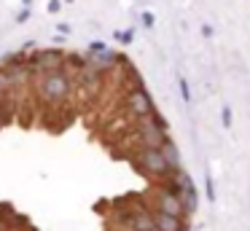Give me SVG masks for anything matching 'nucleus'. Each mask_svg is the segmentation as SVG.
I'll return each mask as SVG.
<instances>
[{
  "label": "nucleus",
  "instance_id": "nucleus-1",
  "mask_svg": "<svg viewBox=\"0 0 250 231\" xmlns=\"http://www.w3.org/2000/svg\"><path fill=\"white\" fill-rule=\"evenodd\" d=\"M41 100L49 102V105H60L70 97V78H67V70H51V73H43L41 78Z\"/></svg>",
  "mask_w": 250,
  "mask_h": 231
},
{
  "label": "nucleus",
  "instance_id": "nucleus-2",
  "mask_svg": "<svg viewBox=\"0 0 250 231\" xmlns=\"http://www.w3.org/2000/svg\"><path fill=\"white\" fill-rule=\"evenodd\" d=\"M137 167H140L146 175L162 177V180H167V177L175 175L172 164L167 161V156H164L162 148H148V145H143V148L137 150Z\"/></svg>",
  "mask_w": 250,
  "mask_h": 231
},
{
  "label": "nucleus",
  "instance_id": "nucleus-3",
  "mask_svg": "<svg viewBox=\"0 0 250 231\" xmlns=\"http://www.w3.org/2000/svg\"><path fill=\"white\" fill-rule=\"evenodd\" d=\"M65 59L67 54L62 48H46V51L33 54L27 59V64L33 73H51V70H65Z\"/></svg>",
  "mask_w": 250,
  "mask_h": 231
},
{
  "label": "nucleus",
  "instance_id": "nucleus-4",
  "mask_svg": "<svg viewBox=\"0 0 250 231\" xmlns=\"http://www.w3.org/2000/svg\"><path fill=\"white\" fill-rule=\"evenodd\" d=\"M156 210H164V212L175 215V218H188V210H186L183 199H180L178 188H172L169 183H164L162 188L156 191Z\"/></svg>",
  "mask_w": 250,
  "mask_h": 231
},
{
  "label": "nucleus",
  "instance_id": "nucleus-5",
  "mask_svg": "<svg viewBox=\"0 0 250 231\" xmlns=\"http://www.w3.org/2000/svg\"><path fill=\"white\" fill-rule=\"evenodd\" d=\"M167 183L172 188H178L186 210H188V212H196V207H199V193H196V186H194V180L188 177V172H183V169L175 172L172 177H167Z\"/></svg>",
  "mask_w": 250,
  "mask_h": 231
},
{
  "label": "nucleus",
  "instance_id": "nucleus-6",
  "mask_svg": "<svg viewBox=\"0 0 250 231\" xmlns=\"http://www.w3.org/2000/svg\"><path fill=\"white\" fill-rule=\"evenodd\" d=\"M124 105H126V110H129L135 118H148L153 110H156V105H153V100H151V94H148L146 86H137V89L126 91Z\"/></svg>",
  "mask_w": 250,
  "mask_h": 231
},
{
  "label": "nucleus",
  "instance_id": "nucleus-7",
  "mask_svg": "<svg viewBox=\"0 0 250 231\" xmlns=\"http://www.w3.org/2000/svg\"><path fill=\"white\" fill-rule=\"evenodd\" d=\"M137 137H140V143L148 145V148H162L164 140H167V126L153 121L151 116L140 118V124H137Z\"/></svg>",
  "mask_w": 250,
  "mask_h": 231
},
{
  "label": "nucleus",
  "instance_id": "nucleus-8",
  "mask_svg": "<svg viewBox=\"0 0 250 231\" xmlns=\"http://www.w3.org/2000/svg\"><path fill=\"white\" fill-rule=\"evenodd\" d=\"M121 223L129 231H159L156 220H153V210H148V207H137L132 212H124L121 215Z\"/></svg>",
  "mask_w": 250,
  "mask_h": 231
},
{
  "label": "nucleus",
  "instance_id": "nucleus-9",
  "mask_svg": "<svg viewBox=\"0 0 250 231\" xmlns=\"http://www.w3.org/2000/svg\"><path fill=\"white\" fill-rule=\"evenodd\" d=\"M103 81H105V73L100 67H94L92 62H86L81 70H78V84H81V89H86V91H94V94H97V91L103 89Z\"/></svg>",
  "mask_w": 250,
  "mask_h": 231
},
{
  "label": "nucleus",
  "instance_id": "nucleus-10",
  "mask_svg": "<svg viewBox=\"0 0 250 231\" xmlns=\"http://www.w3.org/2000/svg\"><path fill=\"white\" fill-rule=\"evenodd\" d=\"M153 220H156L159 231H188V220L175 218V215L164 212V210H153Z\"/></svg>",
  "mask_w": 250,
  "mask_h": 231
},
{
  "label": "nucleus",
  "instance_id": "nucleus-11",
  "mask_svg": "<svg viewBox=\"0 0 250 231\" xmlns=\"http://www.w3.org/2000/svg\"><path fill=\"white\" fill-rule=\"evenodd\" d=\"M162 150H164V156H167V161L172 164V169L180 172V150H178V145L167 137V140H164V145H162Z\"/></svg>",
  "mask_w": 250,
  "mask_h": 231
},
{
  "label": "nucleus",
  "instance_id": "nucleus-12",
  "mask_svg": "<svg viewBox=\"0 0 250 231\" xmlns=\"http://www.w3.org/2000/svg\"><path fill=\"white\" fill-rule=\"evenodd\" d=\"M14 220H19L17 210H14L11 204L0 202V223H3V226H14Z\"/></svg>",
  "mask_w": 250,
  "mask_h": 231
},
{
  "label": "nucleus",
  "instance_id": "nucleus-13",
  "mask_svg": "<svg viewBox=\"0 0 250 231\" xmlns=\"http://www.w3.org/2000/svg\"><path fill=\"white\" fill-rule=\"evenodd\" d=\"M124 86H126V91H132V89H137V86H146V84H143L140 73H137L135 67H126V73H124Z\"/></svg>",
  "mask_w": 250,
  "mask_h": 231
},
{
  "label": "nucleus",
  "instance_id": "nucleus-14",
  "mask_svg": "<svg viewBox=\"0 0 250 231\" xmlns=\"http://www.w3.org/2000/svg\"><path fill=\"white\" fill-rule=\"evenodd\" d=\"M178 86H180V97H183V102H191V86H188V81L180 75L178 78Z\"/></svg>",
  "mask_w": 250,
  "mask_h": 231
},
{
  "label": "nucleus",
  "instance_id": "nucleus-15",
  "mask_svg": "<svg viewBox=\"0 0 250 231\" xmlns=\"http://www.w3.org/2000/svg\"><path fill=\"white\" fill-rule=\"evenodd\" d=\"M205 191H207V202H215V183L210 175H205Z\"/></svg>",
  "mask_w": 250,
  "mask_h": 231
},
{
  "label": "nucleus",
  "instance_id": "nucleus-16",
  "mask_svg": "<svg viewBox=\"0 0 250 231\" xmlns=\"http://www.w3.org/2000/svg\"><path fill=\"white\" fill-rule=\"evenodd\" d=\"M221 124H223V129L231 126V110H229V105L221 107Z\"/></svg>",
  "mask_w": 250,
  "mask_h": 231
},
{
  "label": "nucleus",
  "instance_id": "nucleus-17",
  "mask_svg": "<svg viewBox=\"0 0 250 231\" xmlns=\"http://www.w3.org/2000/svg\"><path fill=\"white\" fill-rule=\"evenodd\" d=\"M132 38H135V32L132 30H124V32H116V41H121V43H132Z\"/></svg>",
  "mask_w": 250,
  "mask_h": 231
},
{
  "label": "nucleus",
  "instance_id": "nucleus-18",
  "mask_svg": "<svg viewBox=\"0 0 250 231\" xmlns=\"http://www.w3.org/2000/svg\"><path fill=\"white\" fill-rule=\"evenodd\" d=\"M140 19H143V24H146L148 30H151V27L156 24V19H153V14H151V11H143V16H140Z\"/></svg>",
  "mask_w": 250,
  "mask_h": 231
},
{
  "label": "nucleus",
  "instance_id": "nucleus-19",
  "mask_svg": "<svg viewBox=\"0 0 250 231\" xmlns=\"http://www.w3.org/2000/svg\"><path fill=\"white\" fill-rule=\"evenodd\" d=\"M46 11H49V14H60V11H62V0H49V8H46Z\"/></svg>",
  "mask_w": 250,
  "mask_h": 231
},
{
  "label": "nucleus",
  "instance_id": "nucleus-20",
  "mask_svg": "<svg viewBox=\"0 0 250 231\" xmlns=\"http://www.w3.org/2000/svg\"><path fill=\"white\" fill-rule=\"evenodd\" d=\"M103 48H108L103 41H94V43H89V51H103Z\"/></svg>",
  "mask_w": 250,
  "mask_h": 231
},
{
  "label": "nucleus",
  "instance_id": "nucleus-21",
  "mask_svg": "<svg viewBox=\"0 0 250 231\" xmlns=\"http://www.w3.org/2000/svg\"><path fill=\"white\" fill-rule=\"evenodd\" d=\"M6 89H8V75H6V73H0V94H3Z\"/></svg>",
  "mask_w": 250,
  "mask_h": 231
},
{
  "label": "nucleus",
  "instance_id": "nucleus-22",
  "mask_svg": "<svg viewBox=\"0 0 250 231\" xmlns=\"http://www.w3.org/2000/svg\"><path fill=\"white\" fill-rule=\"evenodd\" d=\"M57 30H60L62 35H70V24H65V21H62V24H57Z\"/></svg>",
  "mask_w": 250,
  "mask_h": 231
},
{
  "label": "nucleus",
  "instance_id": "nucleus-23",
  "mask_svg": "<svg viewBox=\"0 0 250 231\" xmlns=\"http://www.w3.org/2000/svg\"><path fill=\"white\" fill-rule=\"evenodd\" d=\"M202 35L210 38V35H212V27H210V24H205V27H202Z\"/></svg>",
  "mask_w": 250,
  "mask_h": 231
},
{
  "label": "nucleus",
  "instance_id": "nucleus-24",
  "mask_svg": "<svg viewBox=\"0 0 250 231\" xmlns=\"http://www.w3.org/2000/svg\"><path fill=\"white\" fill-rule=\"evenodd\" d=\"M27 16H30V8H24V11H22V14H19V16H17V19H19V21H27Z\"/></svg>",
  "mask_w": 250,
  "mask_h": 231
},
{
  "label": "nucleus",
  "instance_id": "nucleus-25",
  "mask_svg": "<svg viewBox=\"0 0 250 231\" xmlns=\"http://www.w3.org/2000/svg\"><path fill=\"white\" fill-rule=\"evenodd\" d=\"M22 3H24V8H30V3H33V0H22Z\"/></svg>",
  "mask_w": 250,
  "mask_h": 231
},
{
  "label": "nucleus",
  "instance_id": "nucleus-26",
  "mask_svg": "<svg viewBox=\"0 0 250 231\" xmlns=\"http://www.w3.org/2000/svg\"><path fill=\"white\" fill-rule=\"evenodd\" d=\"M65 3H73V0H65Z\"/></svg>",
  "mask_w": 250,
  "mask_h": 231
}]
</instances>
